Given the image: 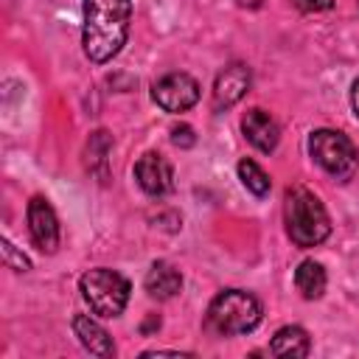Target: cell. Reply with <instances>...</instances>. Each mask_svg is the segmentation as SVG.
<instances>
[{"mask_svg": "<svg viewBox=\"0 0 359 359\" xmlns=\"http://www.w3.org/2000/svg\"><path fill=\"white\" fill-rule=\"evenodd\" d=\"M81 48L95 65L109 62L121 53L129 36L132 0H84L81 3Z\"/></svg>", "mask_w": 359, "mask_h": 359, "instance_id": "cell-1", "label": "cell"}, {"mask_svg": "<svg viewBox=\"0 0 359 359\" xmlns=\"http://www.w3.org/2000/svg\"><path fill=\"white\" fill-rule=\"evenodd\" d=\"M283 222H286V236L292 238V244H297L303 250L317 247L331 236V219H328L320 196L303 185L286 188Z\"/></svg>", "mask_w": 359, "mask_h": 359, "instance_id": "cell-2", "label": "cell"}, {"mask_svg": "<svg viewBox=\"0 0 359 359\" xmlns=\"http://www.w3.org/2000/svg\"><path fill=\"white\" fill-rule=\"evenodd\" d=\"M264 311L261 303L241 289L219 292L208 306V328L219 337H241L258 328Z\"/></svg>", "mask_w": 359, "mask_h": 359, "instance_id": "cell-3", "label": "cell"}, {"mask_svg": "<svg viewBox=\"0 0 359 359\" xmlns=\"http://www.w3.org/2000/svg\"><path fill=\"white\" fill-rule=\"evenodd\" d=\"M79 289H81V297L90 306V311L104 320L123 314V309L129 303V292H132L129 280L121 272L107 269V266H95V269L84 272L79 280Z\"/></svg>", "mask_w": 359, "mask_h": 359, "instance_id": "cell-4", "label": "cell"}, {"mask_svg": "<svg viewBox=\"0 0 359 359\" xmlns=\"http://www.w3.org/2000/svg\"><path fill=\"white\" fill-rule=\"evenodd\" d=\"M309 154L314 163L334 180L348 182L359 171V154L351 137H345L337 129H314L309 135Z\"/></svg>", "mask_w": 359, "mask_h": 359, "instance_id": "cell-5", "label": "cell"}, {"mask_svg": "<svg viewBox=\"0 0 359 359\" xmlns=\"http://www.w3.org/2000/svg\"><path fill=\"white\" fill-rule=\"evenodd\" d=\"M151 98L165 112H188L199 101V81L194 76L182 73V70L165 73L163 79L154 81Z\"/></svg>", "mask_w": 359, "mask_h": 359, "instance_id": "cell-6", "label": "cell"}, {"mask_svg": "<svg viewBox=\"0 0 359 359\" xmlns=\"http://www.w3.org/2000/svg\"><path fill=\"white\" fill-rule=\"evenodd\" d=\"M25 219H28V233H31L34 244L48 255L56 252V247H59V219H56L50 202L42 199V196H34L25 208Z\"/></svg>", "mask_w": 359, "mask_h": 359, "instance_id": "cell-7", "label": "cell"}, {"mask_svg": "<svg viewBox=\"0 0 359 359\" xmlns=\"http://www.w3.org/2000/svg\"><path fill=\"white\" fill-rule=\"evenodd\" d=\"M250 84H252V73H250L247 65H241V62L227 65L216 76V81H213V109L216 112H224V109L236 107L247 95Z\"/></svg>", "mask_w": 359, "mask_h": 359, "instance_id": "cell-8", "label": "cell"}, {"mask_svg": "<svg viewBox=\"0 0 359 359\" xmlns=\"http://www.w3.org/2000/svg\"><path fill=\"white\" fill-rule=\"evenodd\" d=\"M135 180H137V185L149 196H165V194L174 191V168L157 151H146L143 157H137V163H135Z\"/></svg>", "mask_w": 359, "mask_h": 359, "instance_id": "cell-9", "label": "cell"}, {"mask_svg": "<svg viewBox=\"0 0 359 359\" xmlns=\"http://www.w3.org/2000/svg\"><path fill=\"white\" fill-rule=\"evenodd\" d=\"M241 132L244 137L264 154H272L278 149V140H280V129L275 123V118L264 109H250L244 118H241Z\"/></svg>", "mask_w": 359, "mask_h": 359, "instance_id": "cell-10", "label": "cell"}, {"mask_svg": "<svg viewBox=\"0 0 359 359\" xmlns=\"http://www.w3.org/2000/svg\"><path fill=\"white\" fill-rule=\"evenodd\" d=\"M73 334L79 337L81 348L90 351L93 356H115V342L112 337L104 331V325L98 320H93L90 314H76L73 317Z\"/></svg>", "mask_w": 359, "mask_h": 359, "instance_id": "cell-11", "label": "cell"}, {"mask_svg": "<svg viewBox=\"0 0 359 359\" xmlns=\"http://www.w3.org/2000/svg\"><path fill=\"white\" fill-rule=\"evenodd\" d=\"M146 292L154 300H171L182 289V275L168 264V261H154L146 272Z\"/></svg>", "mask_w": 359, "mask_h": 359, "instance_id": "cell-12", "label": "cell"}, {"mask_svg": "<svg viewBox=\"0 0 359 359\" xmlns=\"http://www.w3.org/2000/svg\"><path fill=\"white\" fill-rule=\"evenodd\" d=\"M309 351H311V342L300 325H283L269 342L272 356H309Z\"/></svg>", "mask_w": 359, "mask_h": 359, "instance_id": "cell-13", "label": "cell"}, {"mask_svg": "<svg viewBox=\"0 0 359 359\" xmlns=\"http://www.w3.org/2000/svg\"><path fill=\"white\" fill-rule=\"evenodd\" d=\"M325 283H328V275H325L323 264H317V261H311V258L297 264V269H294V286H297V292H300L306 300L323 297Z\"/></svg>", "mask_w": 359, "mask_h": 359, "instance_id": "cell-14", "label": "cell"}, {"mask_svg": "<svg viewBox=\"0 0 359 359\" xmlns=\"http://www.w3.org/2000/svg\"><path fill=\"white\" fill-rule=\"evenodd\" d=\"M109 149H112L109 132L98 129V132L90 135L87 149H84V163L93 174H98V180H107V154H109Z\"/></svg>", "mask_w": 359, "mask_h": 359, "instance_id": "cell-15", "label": "cell"}, {"mask_svg": "<svg viewBox=\"0 0 359 359\" xmlns=\"http://www.w3.org/2000/svg\"><path fill=\"white\" fill-rule=\"evenodd\" d=\"M238 180H241V185L250 191V194H255V196H266L269 194V177H266V171L255 163V160H241L238 163Z\"/></svg>", "mask_w": 359, "mask_h": 359, "instance_id": "cell-16", "label": "cell"}, {"mask_svg": "<svg viewBox=\"0 0 359 359\" xmlns=\"http://www.w3.org/2000/svg\"><path fill=\"white\" fill-rule=\"evenodd\" d=\"M3 261H6V266L14 269V272H28V269H31V261H28L22 252H17V247H14L8 238H3Z\"/></svg>", "mask_w": 359, "mask_h": 359, "instance_id": "cell-17", "label": "cell"}, {"mask_svg": "<svg viewBox=\"0 0 359 359\" xmlns=\"http://www.w3.org/2000/svg\"><path fill=\"white\" fill-rule=\"evenodd\" d=\"M171 143L180 146V149H191L196 143V135H194V129L188 123H174L171 126Z\"/></svg>", "mask_w": 359, "mask_h": 359, "instance_id": "cell-18", "label": "cell"}, {"mask_svg": "<svg viewBox=\"0 0 359 359\" xmlns=\"http://www.w3.org/2000/svg\"><path fill=\"white\" fill-rule=\"evenodd\" d=\"M292 3H294L300 11H309V14H311V11H328V8L334 6V0H292Z\"/></svg>", "mask_w": 359, "mask_h": 359, "instance_id": "cell-19", "label": "cell"}, {"mask_svg": "<svg viewBox=\"0 0 359 359\" xmlns=\"http://www.w3.org/2000/svg\"><path fill=\"white\" fill-rule=\"evenodd\" d=\"M351 107H353V115L359 118V79H356L353 87H351Z\"/></svg>", "mask_w": 359, "mask_h": 359, "instance_id": "cell-20", "label": "cell"}, {"mask_svg": "<svg viewBox=\"0 0 359 359\" xmlns=\"http://www.w3.org/2000/svg\"><path fill=\"white\" fill-rule=\"evenodd\" d=\"M143 356H188V353H180V351H143Z\"/></svg>", "mask_w": 359, "mask_h": 359, "instance_id": "cell-21", "label": "cell"}, {"mask_svg": "<svg viewBox=\"0 0 359 359\" xmlns=\"http://www.w3.org/2000/svg\"><path fill=\"white\" fill-rule=\"evenodd\" d=\"M154 328H160V317H157V314H151V317L143 323V331H146V334H149V331H154Z\"/></svg>", "mask_w": 359, "mask_h": 359, "instance_id": "cell-22", "label": "cell"}, {"mask_svg": "<svg viewBox=\"0 0 359 359\" xmlns=\"http://www.w3.org/2000/svg\"><path fill=\"white\" fill-rule=\"evenodd\" d=\"M236 3H238V6H244V8H258L264 0H236Z\"/></svg>", "mask_w": 359, "mask_h": 359, "instance_id": "cell-23", "label": "cell"}]
</instances>
